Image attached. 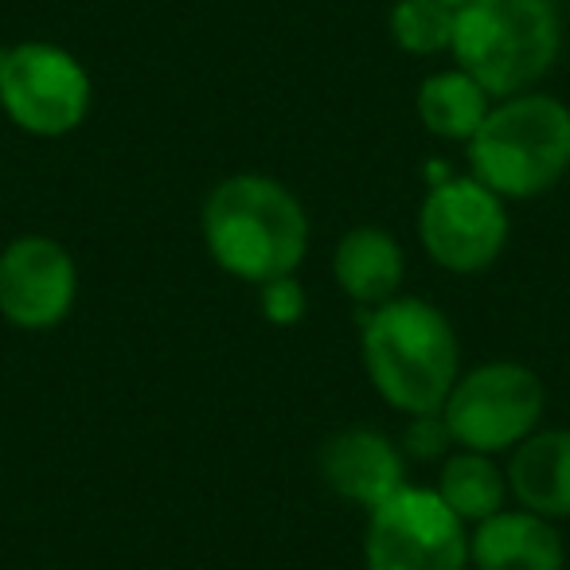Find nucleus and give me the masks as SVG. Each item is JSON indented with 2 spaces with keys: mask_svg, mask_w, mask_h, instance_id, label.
Returning a JSON list of instances; mask_svg holds the SVG:
<instances>
[{
  "mask_svg": "<svg viewBox=\"0 0 570 570\" xmlns=\"http://www.w3.org/2000/svg\"><path fill=\"white\" fill-rule=\"evenodd\" d=\"M204 243L219 269L250 285L297 274L309 250V215L282 180L235 173L207 191Z\"/></svg>",
  "mask_w": 570,
  "mask_h": 570,
  "instance_id": "f257e3e1",
  "label": "nucleus"
},
{
  "mask_svg": "<svg viewBox=\"0 0 570 570\" xmlns=\"http://www.w3.org/2000/svg\"><path fill=\"white\" fill-rule=\"evenodd\" d=\"M364 372L380 399L395 411L434 414L445 406L461 375V341L426 297H391L360 317Z\"/></svg>",
  "mask_w": 570,
  "mask_h": 570,
  "instance_id": "f03ea898",
  "label": "nucleus"
},
{
  "mask_svg": "<svg viewBox=\"0 0 570 570\" xmlns=\"http://www.w3.org/2000/svg\"><path fill=\"white\" fill-rule=\"evenodd\" d=\"M453 59L492 98L535 90L562 51L554 0H473L453 20Z\"/></svg>",
  "mask_w": 570,
  "mask_h": 570,
  "instance_id": "7ed1b4c3",
  "label": "nucleus"
},
{
  "mask_svg": "<svg viewBox=\"0 0 570 570\" xmlns=\"http://www.w3.org/2000/svg\"><path fill=\"white\" fill-rule=\"evenodd\" d=\"M469 165L500 199H535L570 173V106L543 90L500 98L469 141Z\"/></svg>",
  "mask_w": 570,
  "mask_h": 570,
  "instance_id": "20e7f679",
  "label": "nucleus"
},
{
  "mask_svg": "<svg viewBox=\"0 0 570 570\" xmlns=\"http://www.w3.org/2000/svg\"><path fill=\"white\" fill-rule=\"evenodd\" d=\"M543 403V383L528 364L492 360L458 375L442 419L458 450L497 458V453H512L523 438L535 434Z\"/></svg>",
  "mask_w": 570,
  "mask_h": 570,
  "instance_id": "39448f33",
  "label": "nucleus"
},
{
  "mask_svg": "<svg viewBox=\"0 0 570 570\" xmlns=\"http://www.w3.org/2000/svg\"><path fill=\"white\" fill-rule=\"evenodd\" d=\"M95 82L59 43L28 40L0 48V110L28 137H67L87 121Z\"/></svg>",
  "mask_w": 570,
  "mask_h": 570,
  "instance_id": "423d86ee",
  "label": "nucleus"
},
{
  "mask_svg": "<svg viewBox=\"0 0 570 570\" xmlns=\"http://www.w3.org/2000/svg\"><path fill=\"white\" fill-rule=\"evenodd\" d=\"M469 523L438 489L406 481L367 512L364 570H469Z\"/></svg>",
  "mask_w": 570,
  "mask_h": 570,
  "instance_id": "0eeeda50",
  "label": "nucleus"
},
{
  "mask_svg": "<svg viewBox=\"0 0 570 570\" xmlns=\"http://www.w3.org/2000/svg\"><path fill=\"white\" fill-rule=\"evenodd\" d=\"M508 199L473 173L434 184L422 199L419 238L430 262L450 274H481L508 246Z\"/></svg>",
  "mask_w": 570,
  "mask_h": 570,
  "instance_id": "6e6552de",
  "label": "nucleus"
},
{
  "mask_svg": "<svg viewBox=\"0 0 570 570\" xmlns=\"http://www.w3.org/2000/svg\"><path fill=\"white\" fill-rule=\"evenodd\" d=\"M79 297L71 250L48 235H20L0 250V317L24 333L63 325Z\"/></svg>",
  "mask_w": 570,
  "mask_h": 570,
  "instance_id": "1a4fd4ad",
  "label": "nucleus"
},
{
  "mask_svg": "<svg viewBox=\"0 0 570 570\" xmlns=\"http://www.w3.org/2000/svg\"><path fill=\"white\" fill-rule=\"evenodd\" d=\"M317 473L348 504L372 512L375 504L406 484V453L375 426H344L325 438L317 453Z\"/></svg>",
  "mask_w": 570,
  "mask_h": 570,
  "instance_id": "9d476101",
  "label": "nucleus"
},
{
  "mask_svg": "<svg viewBox=\"0 0 570 570\" xmlns=\"http://www.w3.org/2000/svg\"><path fill=\"white\" fill-rule=\"evenodd\" d=\"M469 562L473 570H567V543L554 520L528 508H504L473 528Z\"/></svg>",
  "mask_w": 570,
  "mask_h": 570,
  "instance_id": "9b49d317",
  "label": "nucleus"
},
{
  "mask_svg": "<svg viewBox=\"0 0 570 570\" xmlns=\"http://www.w3.org/2000/svg\"><path fill=\"white\" fill-rule=\"evenodd\" d=\"M333 277L344 297H352L364 309H375V305L403 294L406 254L391 230L364 223V227H352L348 235H341L333 250Z\"/></svg>",
  "mask_w": 570,
  "mask_h": 570,
  "instance_id": "f8f14e48",
  "label": "nucleus"
},
{
  "mask_svg": "<svg viewBox=\"0 0 570 570\" xmlns=\"http://www.w3.org/2000/svg\"><path fill=\"white\" fill-rule=\"evenodd\" d=\"M508 492L543 520H570V430H535L512 450Z\"/></svg>",
  "mask_w": 570,
  "mask_h": 570,
  "instance_id": "ddd939ff",
  "label": "nucleus"
},
{
  "mask_svg": "<svg viewBox=\"0 0 570 570\" xmlns=\"http://www.w3.org/2000/svg\"><path fill=\"white\" fill-rule=\"evenodd\" d=\"M419 121L426 126V134L442 137V141H461L469 145L476 137V129L484 126L489 110L497 106V98L461 67L450 71H434L419 87Z\"/></svg>",
  "mask_w": 570,
  "mask_h": 570,
  "instance_id": "4468645a",
  "label": "nucleus"
},
{
  "mask_svg": "<svg viewBox=\"0 0 570 570\" xmlns=\"http://www.w3.org/2000/svg\"><path fill=\"white\" fill-rule=\"evenodd\" d=\"M438 497L450 504V512L461 523L476 528L489 515L504 512L508 508V473L497 465V458L473 450H453L442 461V473H438Z\"/></svg>",
  "mask_w": 570,
  "mask_h": 570,
  "instance_id": "2eb2a0df",
  "label": "nucleus"
},
{
  "mask_svg": "<svg viewBox=\"0 0 570 570\" xmlns=\"http://www.w3.org/2000/svg\"><path fill=\"white\" fill-rule=\"evenodd\" d=\"M453 20L458 12L445 9L442 0H399L391 9V40L406 56H442L453 43Z\"/></svg>",
  "mask_w": 570,
  "mask_h": 570,
  "instance_id": "dca6fc26",
  "label": "nucleus"
},
{
  "mask_svg": "<svg viewBox=\"0 0 570 570\" xmlns=\"http://www.w3.org/2000/svg\"><path fill=\"white\" fill-rule=\"evenodd\" d=\"M399 450L411 461H445L458 445H453L442 411H434V414H411V419H406Z\"/></svg>",
  "mask_w": 570,
  "mask_h": 570,
  "instance_id": "f3484780",
  "label": "nucleus"
},
{
  "mask_svg": "<svg viewBox=\"0 0 570 570\" xmlns=\"http://www.w3.org/2000/svg\"><path fill=\"white\" fill-rule=\"evenodd\" d=\"M258 302L269 325H297L305 317V309H309V297H305L302 282L294 274L258 285Z\"/></svg>",
  "mask_w": 570,
  "mask_h": 570,
  "instance_id": "a211bd4d",
  "label": "nucleus"
},
{
  "mask_svg": "<svg viewBox=\"0 0 570 570\" xmlns=\"http://www.w3.org/2000/svg\"><path fill=\"white\" fill-rule=\"evenodd\" d=\"M442 4H445V9L458 12V9H465V4H473V0H442Z\"/></svg>",
  "mask_w": 570,
  "mask_h": 570,
  "instance_id": "6ab92c4d",
  "label": "nucleus"
}]
</instances>
